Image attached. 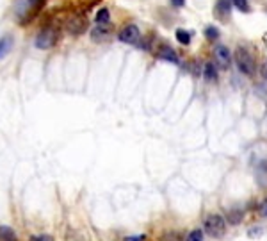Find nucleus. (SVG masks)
Returning <instances> with one entry per match:
<instances>
[{"instance_id":"obj_22","label":"nucleus","mask_w":267,"mask_h":241,"mask_svg":"<svg viewBox=\"0 0 267 241\" xmlns=\"http://www.w3.org/2000/svg\"><path fill=\"white\" fill-rule=\"evenodd\" d=\"M258 215L264 216V218H266V216H267V199L264 200L262 204H260V209H258Z\"/></svg>"},{"instance_id":"obj_1","label":"nucleus","mask_w":267,"mask_h":241,"mask_svg":"<svg viewBox=\"0 0 267 241\" xmlns=\"http://www.w3.org/2000/svg\"><path fill=\"white\" fill-rule=\"evenodd\" d=\"M203 227H205V232L210 238H223L226 232V220L221 215H210L207 216Z\"/></svg>"},{"instance_id":"obj_23","label":"nucleus","mask_w":267,"mask_h":241,"mask_svg":"<svg viewBox=\"0 0 267 241\" xmlns=\"http://www.w3.org/2000/svg\"><path fill=\"white\" fill-rule=\"evenodd\" d=\"M144 240H146V236L143 234V236H127L123 241H144Z\"/></svg>"},{"instance_id":"obj_12","label":"nucleus","mask_w":267,"mask_h":241,"mask_svg":"<svg viewBox=\"0 0 267 241\" xmlns=\"http://www.w3.org/2000/svg\"><path fill=\"white\" fill-rule=\"evenodd\" d=\"M27 4H29V13H31V20H32L43 7L45 0H27Z\"/></svg>"},{"instance_id":"obj_8","label":"nucleus","mask_w":267,"mask_h":241,"mask_svg":"<svg viewBox=\"0 0 267 241\" xmlns=\"http://www.w3.org/2000/svg\"><path fill=\"white\" fill-rule=\"evenodd\" d=\"M109 34H111L109 27L100 25V23H98V27H95V29H93L91 38H93V41H95V43H100V41H105V40L109 38Z\"/></svg>"},{"instance_id":"obj_14","label":"nucleus","mask_w":267,"mask_h":241,"mask_svg":"<svg viewBox=\"0 0 267 241\" xmlns=\"http://www.w3.org/2000/svg\"><path fill=\"white\" fill-rule=\"evenodd\" d=\"M109 21H111V13H109V9H100L96 13V23H100V25H107Z\"/></svg>"},{"instance_id":"obj_15","label":"nucleus","mask_w":267,"mask_h":241,"mask_svg":"<svg viewBox=\"0 0 267 241\" xmlns=\"http://www.w3.org/2000/svg\"><path fill=\"white\" fill-rule=\"evenodd\" d=\"M185 241H205V234L201 229H194V231H191L185 238Z\"/></svg>"},{"instance_id":"obj_4","label":"nucleus","mask_w":267,"mask_h":241,"mask_svg":"<svg viewBox=\"0 0 267 241\" xmlns=\"http://www.w3.org/2000/svg\"><path fill=\"white\" fill-rule=\"evenodd\" d=\"M86 27H88V16L82 15L70 16V20H68V31H70V34L78 36V34H82L86 31Z\"/></svg>"},{"instance_id":"obj_17","label":"nucleus","mask_w":267,"mask_h":241,"mask_svg":"<svg viewBox=\"0 0 267 241\" xmlns=\"http://www.w3.org/2000/svg\"><path fill=\"white\" fill-rule=\"evenodd\" d=\"M241 220H242V211H231L230 215H228V221H230L231 225H237Z\"/></svg>"},{"instance_id":"obj_16","label":"nucleus","mask_w":267,"mask_h":241,"mask_svg":"<svg viewBox=\"0 0 267 241\" xmlns=\"http://www.w3.org/2000/svg\"><path fill=\"white\" fill-rule=\"evenodd\" d=\"M176 41L182 43V45H189L191 43V34L184 29H178L176 31Z\"/></svg>"},{"instance_id":"obj_21","label":"nucleus","mask_w":267,"mask_h":241,"mask_svg":"<svg viewBox=\"0 0 267 241\" xmlns=\"http://www.w3.org/2000/svg\"><path fill=\"white\" fill-rule=\"evenodd\" d=\"M31 241H54V238L48 234H41V236H32Z\"/></svg>"},{"instance_id":"obj_19","label":"nucleus","mask_w":267,"mask_h":241,"mask_svg":"<svg viewBox=\"0 0 267 241\" xmlns=\"http://www.w3.org/2000/svg\"><path fill=\"white\" fill-rule=\"evenodd\" d=\"M162 241H182V238H180L178 232H168L162 236Z\"/></svg>"},{"instance_id":"obj_24","label":"nucleus","mask_w":267,"mask_h":241,"mask_svg":"<svg viewBox=\"0 0 267 241\" xmlns=\"http://www.w3.org/2000/svg\"><path fill=\"white\" fill-rule=\"evenodd\" d=\"M260 74H262V77H264V79L267 80V61H266V63H264V64H262V68H260Z\"/></svg>"},{"instance_id":"obj_3","label":"nucleus","mask_w":267,"mask_h":241,"mask_svg":"<svg viewBox=\"0 0 267 241\" xmlns=\"http://www.w3.org/2000/svg\"><path fill=\"white\" fill-rule=\"evenodd\" d=\"M57 43V31L54 27H45L43 31H39V34L36 36V47L48 50Z\"/></svg>"},{"instance_id":"obj_20","label":"nucleus","mask_w":267,"mask_h":241,"mask_svg":"<svg viewBox=\"0 0 267 241\" xmlns=\"http://www.w3.org/2000/svg\"><path fill=\"white\" fill-rule=\"evenodd\" d=\"M205 34H207V38H209V40H216V38L219 36V31H217L216 27H207Z\"/></svg>"},{"instance_id":"obj_9","label":"nucleus","mask_w":267,"mask_h":241,"mask_svg":"<svg viewBox=\"0 0 267 241\" xmlns=\"http://www.w3.org/2000/svg\"><path fill=\"white\" fill-rule=\"evenodd\" d=\"M230 9H231V0H217L216 11L219 13L221 18H226V16L230 15Z\"/></svg>"},{"instance_id":"obj_18","label":"nucleus","mask_w":267,"mask_h":241,"mask_svg":"<svg viewBox=\"0 0 267 241\" xmlns=\"http://www.w3.org/2000/svg\"><path fill=\"white\" fill-rule=\"evenodd\" d=\"M231 2H233L237 9L242 11V13H249V9H251L249 4H248V0H231Z\"/></svg>"},{"instance_id":"obj_25","label":"nucleus","mask_w":267,"mask_h":241,"mask_svg":"<svg viewBox=\"0 0 267 241\" xmlns=\"http://www.w3.org/2000/svg\"><path fill=\"white\" fill-rule=\"evenodd\" d=\"M171 4L176 5V7H184V5H185V0H171Z\"/></svg>"},{"instance_id":"obj_6","label":"nucleus","mask_w":267,"mask_h":241,"mask_svg":"<svg viewBox=\"0 0 267 241\" xmlns=\"http://www.w3.org/2000/svg\"><path fill=\"white\" fill-rule=\"evenodd\" d=\"M139 36H141V32H139L137 25H127L123 27L121 31H119L118 34V40L121 43H129V45H134V43H137L139 41Z\"/></svg>"},{"instance_id":"obj_10","label":"nucleus","mask_w":267,"mask_h":241,"mask_svg":"<svg viewBox=\"0 0 267 241\" xmlns=\"http://www.w3.org/2000/svg\"><path fill=\"white\" fill-rule=\"evenodd\" d=\"M0 241H18V238L11 227L0 225Z\"/></svg>"},{"instance_id":"obj_11","label":"nucleus","mask_w":267,"mask_h":241,"mask_svg":"<svg viewBox=\"0 0 267 241\" xmlns=\"http://www.w3.org/2000/svg\"><path fill=\"white\" fill-rule=\"evenodd\" d=\"M203 75L209 82H216L217 80V68L214 66V63H207L205 70H203Z\"/></svg>"},{"instance_id":"obj_2","label":"nucleus","mask_w":267,"mask_h":241,"mask_svg":"<svg viewBox=\"0 0 267 241\" xmlns=\"http://www.w3.org/2000/svg\"><path fill=\"white\" fill-rule=\"evenodd\" d=\"M235 64H237V68L241 70L244 75H253L255 74V61H253L251 58V54L248 52L246 48H242L239 47L235 50Z\"/></svg>"},{"instance_id":"obj_5","label":"nucleus","mask_w":267,"mask_h":241,"mask_svg":"<svg viewBox=\"0 0 267 241\" xmlns=\"http://www.w3.org/2000/svg\"><path fill=\"white\" fill-rule=\"evenodd\" d=\"M214 59H216L217 66L221 70H228L231 64V54L228 50V47L225 45H217L216 50H214Z\"/></svg>"},{"instance_id":"obj_13","label":"nucleus","mask_w":267,"mask_h":241,"mask_svg":"<svg viewBox=\"0 0 267 241\" xmlns=\"http://www.w3.org/2000/svg\"><path fill=\"white\" fill-rule=\"evenodd\" d=\"M11 47H13V40L9 36H5L0 40V58H5L9 54Z\"/></svg>"},{"instance_id":"obj_7","label":"nucleus","mask_w":267,"mask_h":241,"mask_svg":"<svg viewBox=\"0 0 267 241\" xmlns=\"http://www.w3.org/2000/svg\"><path fill=\"white\" fill-rule=\"evenodd\" d=\"M159 58L164 59V61H170V63H178V56L175 54V50L170 47V45H160L159 47Z\"/></svg>"}]
</instances>
